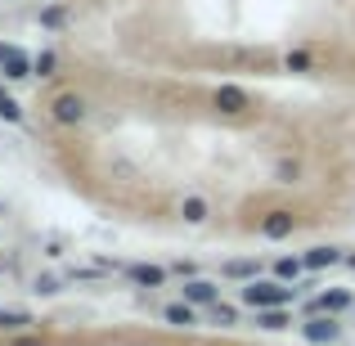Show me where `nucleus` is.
I'll use <instances>...</instances> for the list:
<instances>
[{"instance_id":"6ab92c4d","label":"nucleus","mask_w":355,"mask_h":346,"mask_svg":"<svg viewBox=\"0 0 355 346\" xmlns=\"http://www.w3.org/2000/svg\"><path fill=\"white\" fill-rule=\"evenodd\" d=\"M63 18H68V14L54 5V9H45V14H41V23H45V27H63Z\"/></svg>"},{"instance_id":"b1692460","label":"nucleus","mask_w":355,"mask_h":346,"mask_svg":"<svg viewBox=\"0 0 355 346\" xmlns=\"http://www.w3.org/2000/svg\"><path fill=\"white\" fill-rule=\"evenodd\" d=\"M351 266H355V257H351Z\"/></svg>"},{"instance_id":"a211bd4d","label":"nucleus","mask_w":355,"mask_h":346,"mask_svg":"<svg viewBox=\"0 0 355 346\" xmlns=\"http://www.w3.org/2000/svg\"><path fill=\"white\" fill-rule=\"evenodd\" d=\"M0 117H5V121H18V117H23V108H18L9 95H0Z\"/></svg>"},{"instance_id":"412c9836","label":"nucleus","mask_w":355,"mask_h":346,"mask_svg":"<svg viewBox=\"0 0 355 346\" xmlns=\"http://www.w3.org/2000/svg\"><path fill=\"white\" fill-rule=\"evenodd\" d=\"M36 72H41V77H50V72H54V54H41V59H36Z\"/></svg>"},{"instance_id":"1a4fd4ad","label":"nucleus","mask_w":355,"mask_h":346,"mask_svg":"<svg viewBox=\"0 0 355 346\" xmlns=\"http://www.w3.org/2000/svg\"><path fill=\"white\" fill-rule=\"evenodd\" d=\"M315 306H320V311H329V315H338V311H347V306H351V293H347V288H333V293L315 297Z\"/></svg>"},{"instance_id":"ddd939ff","label":"nucleus","mask_w":355,"mask_h":346,"mask_svg":"<svg viewBox=\"0 0 355 346\" xmlns=\"http://www.w3.org/2000/svg\"><path fill=\"white\" fill-rule=\"evenodd\" d=\"M257 324H261V329H270V333H275V329H284V324H288L284 306H275V311H257Z\"/></svg>"},{"instance_id":"6e6552de","label":"nucleus","mask_w":355,"mask_h":346,"mask_svg":"<svg viewBox=\"0 0 355 346\" xmlns=\"http://www.w3.org/2000/svg\"><path fill=\"white\" fill-rule=\"evenodd\" d=\"M126 275H130V284H139V288H162L166 270H157V266H130Z\"/></svg>"},{"instance_id":"f3484780","label":"nucleus","mask_w":355,"mask_h":346,"mask_svg":"<svg viewBox=\"0 0 355 346\" xmlns=\"http://www.w3.org/2000/svg\"><path fill=\"white\" fill-rule=\"evenodd\" d=\"M302 266H306V261H293V257H284V261L275 266V275H279V279H297V275H302Z\"/></svg>"},{"instance_id":"4be33fe9","label":"nucleus","mask_w":355,"mask_h":346,"mask_svg":"<svg viewBox=\"0 0 355 346\" xmlns=\"http://www.w3.org/2000/svg\"><path fill=\"white\" fill-rule=\"evenodd\" d=\"M288 68L302 72V68H311V59H306V54H288Z\"/></svg>"},{"instance_id":"9b49d317","label":"nucleus","mask_w":355,"mask_h":346,"mask_svg":"<svg viewBox=\"0 0 355 346\" xmlns=\"http://www.w3.org/2000/svg\"><path fill=\"white\" fill-rule=\"evenodd\" d=\"M166 324H175V329H189V324H193V306H189V302L166 306Z\"/></svg>"},{"instance_id":"7ed1b4c3","label":"nucleus","mask_w":355,"mask_h":346,"mask_svg":"<svg viewBox=\"0 0 355 346\" xmlns=\"http://www.w3.org/2000/svg\"><path fill=\"white\" fill-rule=\"evenodd\" d=\"M302 333H306V342H338L342 338V324L333 320V315H315V320H306L302 324Z\"/></svg>"},{"instance_id":"20e7f679","label":"nucleus","mask_w":355,"mask_h":346,"mask_svg":"<svg viewBox=\"0 0 355 346\" xmlns=\"http://www.w3.org/2000/svg\"><path fill=\"white\" fill-rule=\"evenodd\" d=\"M50 108H54V121H63V126H72V121L86 117V99L81 95H59Z\"/></svg>"},{"instance_id":"aec40b11","label":"nucleus","mask_w":355,"mask_h":346,"mask_svg":"<svg viewBox=\"0 0 355 346\" xmlns=\"http://www.w3.org/2000/svg\"><path fill=\"white\" fill-rule=\"evenodd\" d=\"M36 293H45V297H50V293H59V279H50V275H45V279H36Z\"/></svg>"},{"instance_id":"f8f14e48","label":"nucleus","mask_w":355,"mask_h":346,"mask_svg":"<svg viewBox=\"0 0 355 346\" xmlns=\"http://www.w3.org/2000/svg\"><path fill=\"white\" fill-rule=\"evenodd\" d=\"M180 216L189 220V225H202V220H207V202H202V198H184Z\"/></svg>"},{"instance_id":"f257e3e1","label":"nucleus","mask_w":355,"mask_h":346,"mask_svg":"<svg viewBox=\"0 0 355 346\" xmlns=\"http://www.w3.org/2000/svg\"><path fill=\"white\" fill-rule=\"evenodd\" d=\"M243 302H248L252 311H275V306L297 302V293H293V288H284V284H261V279H252V284L243 288Z\"/></svg>"},{"instance_id":"0eeeda50","label":"nucleus","mask_w":355,"mask_h":346,"mask_svg":"<svg viewBox=\"0 0 355 346\" xmlns=\"http://www.w3.org/2000/svg\"><path fill=\"white\" fill-rule=\"evenodd\" d=\"M261 234H266V239H288V234H293V211H270L266 220H261Z\"/></svg>"},{"instance_id":"dca6fc26","label":"nucleus","mask_w":355,"mask_h":346,"mask_svg":"<svg viewBox=\"0 0 355 346\" xmlns=\"http://www.w3.org/2000/svg\"><path fill=\"white\" fill-rule=\"evenodd\" d=\"M211 320H216L220 324V329H230V324H239V315H234V306H211Z\"/></svg>"},{"instance_id":"f03ea898","label":"nucleus","mask_w":355,"mask_h":346,"mask_svg":"<svg viewBox=\"0 0 355 346\" xmlns=\"http://www.w3.org/2000/svg\"><path fill=\"white\" fill-rule=\"evenodd\" d=\"M0 68H5V77H9V81H23V77H32L36 63L27 59L18 45H5V41H0Z\"/></svg>"},{"instance_id":"2eb2a0df","label":"nucleus","mask_w":355,"mask_h":346,"mask_svg":"<svg viewBox=\"0 0 355 346\" xmlns=\"http://www.w3.org/2000/svg\"><path fill=\"white\" fill-rule=\"evenodd\" d=\"M225 275L230 279H252V275H257V261H230Z\"/></svg>"},{"instance_id":"423d86ee","label":"nucleus","mask_w":355,"mask_h":346,"mask_svg":"<svg viewBox=\"0 0 355 346\" xmlns=\"http://www.w3.org/2000/svg\"><path fill=\"white\" fill-rule=\"evenodd\" d=\"M216 108H220V113H248V90L220 86V90H216Z\"/></svg>"},{"instance_id":"39448f33","label":"nucleus","mask_w":355,"mask_h":346,"mask_svg":"<svg viewBox=\"0 0 355 346\" xmlns=\"http://www.w3.org/2000/svg\"><path fill=\"white\" fill-rule=\"evenodd\" d=\"M184 302H189V306H216L220 288L207 284V279H189V284H184Z\"/></svg>"},{"instance_id":"4468645a","label":"nucleus","mask_w":355,"mask_h":346,"mask_svg":"<svg viewBox=\"0 0 355 346\" xmlns=\"http://www.w3.org/2000/svg\"><path fill=\"white\" fill-rule=\"evenodd\" d=\"M23 324H32L27 311H0V329H23Z\"/></svg>"},{"instance_id":"9d476101","label":"nucleus","mask_w":355,"mask_h":346,"mask_svg":"<svg viewBox=\"0 0 355 346\" xmlns=\"http://www.w3.org/2000/svg\"><path fill=\"white\" fill-rule=\"evenodd\" d=\"M342 252L338 248H311L306 252V270H324V266H338Z\"/></svg>"},{"instance_id":"5701e85b","label":"nucleus","mask_w":355,"mask_h":346,"mask_svg":"<svg viewBox=\"0 0 355 346\" xmlns=\"http://www.w3.org/2000/svg\"><path fill=\"white\" fill-rule=\"evenodd\" d=\"M14 346H41V342H36V338H18Z\"/></svg>"}]
</instances>
